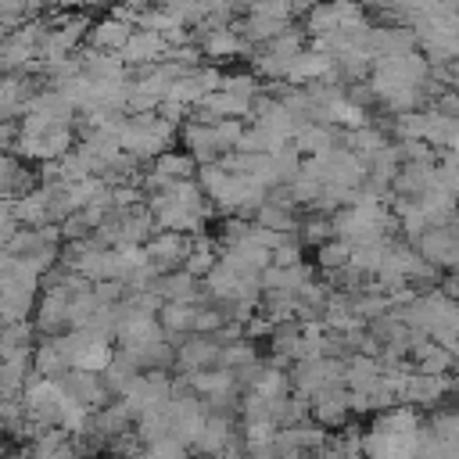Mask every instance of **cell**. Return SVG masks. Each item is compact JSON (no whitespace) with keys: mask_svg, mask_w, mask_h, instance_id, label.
Returning a JSON list of instances; mask_svg holds the SVG:
<instances>
[{"mask_svg":"<svg viewBox=\"0 0 459 459\" xmlns=\"http://www.w3.org/2000/svg\"><path fill=\"white\" fill-rule=\"evenodd\" d=\"M412 247H416L420 258H427L430 265L448 269V273H459V237H455L448 226H434V230H427Z\"/></svg>","mask_w":459,"mask_h":459,"instance_id":"8992f818","label":"cell"},{"mask_svg":"<svg viewBox=\"0 0 459 459\" xmlns=\"http://www.w3.org/2000/svg\"><path fill=\"white\" fill-rule=\"evenodd\" d=\"M190 251H194V240L186 233H154L143 244V262L158 276H169V273L183 269V262L190 258Z\"/></svg>","mask_w":459,"mask_h":459,"instance_id":"3957f363","label":"cell"},{"mask_svg":"<svg viewBox=\"0 0 459 459\" xmlns=\"http://www.w3.org/2000/svg\"><path fill=\"white\" fill-rule=\"evenodd\" d=\"M154 290H158V298H161L165 305H197V298L204 294V280H197V276L176 269V273L161 276Z\"/></svg>","mask_w":459,"mask_h":459,"instance_id":"30bf717a","label":"cell"},{"mask_svg":"<svg viewBox=\"0 0 459 459\" xmlns=\"http://www.w3.org/2000/svg\"><path fill=\"white\" fill-rule=\"evenodd\" d=\"M11 143H18V129L4 122V126H0V151H4V147H11Z\"/></svg>","mask_w":459,"mask_h":459,"instance_id":"ffe728a7","label":"cell"},{"mask_svg":"<svg viewBox=\"0 0 459 459\" xmlns=\"http://www.w3.org/2000/svg\"><path fill=\"white\" fill-rule=\"evenodd\" d=\"M57 384H61V391L68 394V402H72V405H82V409H90V412H100L104 405H111V402H108V398H111V391L104 387V377H100V373L68 369Z\"/></svg>","mask_w":459,"mask_h":459,"instance_id":"277c9868","label":"cell"},{"mask_svg":"<svg viewBox=\"0 0 459 459\" xmlns=\"http://www.w3.org/2000/svg\"><path fill=\"white\" fill-rule=\"evenodd\" d=\"M348 412H351V394H348L344 384H337V387H330V391L312 398V420L319 427H341L348 420Z\"/></svg>","mask_w":459,"mask_h":459,"instance_id":"8fae6325","label":"cell"},{"mask_svg":"<svg viewBox=\"0 0 459 459\" xmlns=\"http://www.w3.org/2000/svg\"><path fill=\"white\" fill-rule=\"evenodd\" d=\"M194 43L201 47V54H208V57H215V61L237 57V54L247 50V39L240 36L237 25H226V29H201V32H194Z\"/></svg>","mask_w":459,"mask_h":459,"instance_id":"9c48e42d","label":"cell"},{"mask_svg":"<svg viewBox=\"0 0 459 459\" xmlns=\"http://www.w3.org/2000/svg\"><path fill=\"white\" fill-rule=\"evenodd\" d=\"M258 366V351H255V344L251 341H230V344H222V355H219V369H226V373H233L237 380L240 377H247L251 369Z\"/></svg>","mask_w":459,"mask_h":459,"instance_id":"2e32d148","label":"cell"},{"mask_svg":"<svg viewBox=\"0 0 459 459\" xmlns=\"http://www.w3.org/2000/svg\"><path fill=\"white\" fill-rule=\"evenodd\" d=\"M165 54H169V39H165L161 32L136 29V32L129 36V43L122 47L118 57H122L129 68H154V65L165 61Z\"/></svg>","mask_w":459,"mask_h":459,"instance_id":"ba28073f","label":"cell"},{"mask_svg":"<svg viewBox=\"0 0 459 459\" xmlns=\"http://www.w3.org/2000/svg\"><path fill=\"white\" fill-rule=\"evenodd\" d=\"M143 369L136 366V359L133 355H126V351H115L111 355V362H108V369L100 373L104 377V387L111 391V394H126L133 384H136V377H140Z\"/></svg>","mask_w":459,"mask_h":459,"instance_id":"9a60e30c","label":"cell"},{"mask_svg":"<svg viewBox=\"0 0 459 459\" xmlns=\"http://www.w3.org/2000/svg\"><path fill=\"white\" fill-rule=\"evenodd\" d=\"M219 355H222V344L215 337H186L176 348V369L186 373V377H197V373L215 369L219 366Z\"/></svg>","mask_w":459,"mask_h":459,"instance_id":"52a82bcc","label":"cell"},{"mask_svg":"<svg viewBox=\"0 0 459 459\" xmlns=\"http://www.w3.org/2000/svg\"><path fill=\"white\" fill-rule=\"evenodd\" d=\"M434 183H437V165H402L391 194L402 201H420Z\"/></svg>","mask_w":459,"mask_h":459,"instance_id":"7c38bea8","label":"cell"},{"mask_svg":"<svg viewBox=\"0 0 459 459\" xmlns=\"http://www.w3.org/2000/svg\"><path fill=\"white\" fill-rule=\"evenodd\" d=\"M136 29L129 25V22H122V18H104L100 25H93V32H90V39H93V50H104V54H122V47L129 43V36H133Z\"/></svg>","mask_w":459,"mask_h":459,"instance_id":"5bb4252c","label":"cell"},{"mask_svg":"<svg viewBox=\"0 0 459 459\" xmlns=\"http://www.w3.org/2000/svg\"><path fill=\"white\" fill-rule=\"evenodd\" d=\"M452 377H459V344L452 348Z\"/></svg>","mask_w":459,"mask_h":459,"instance_id":"44dd1931","label":"cell"},{"mask_svg":"<svg viewBox=\"0 0 459 459\" xmlns=\"http://www.w3.org/2000/svg\"><path fill=\"white\" fill-rule=\"evenodd\" d=\"M437 183L459 201V154L455 151H445L441 161H437Z\"/></svg>","mask_w":459,"mask_h":459,"instance_id":"d6986e66","label":"cell"},{"mask_svg":"<svg viewBox=\"0 0 459 459\" xmlns=\"http://www.w3.org/2000/svg\"><path fill=\"white\" fill-rule=\"evenodd\" d=\"M172 136H176V126H169L158 111L118 118V147H122V154H129L136 161L161 158L172 147Z\"/></svg>","mask_w":459,"mask_h":459,"instance_id":"6da1fadb","label":"cell"},{"mask_svg":"<svg viewBox=\"0 0 459 459\" xmlns=\"http://www.w3.org/2000/svg\"><path fill=\"white\" fill-rule=\"evenodd\" d=\"M348 262H351V244H344V240H326L323 247H316V265L323 269V273H341V269H348Z\"/></svg>","mask_w":459,"mask_h":459,"instance_id":"ac0fdd59","label":"cell"},{"mask_svg":"<svg viewBox=\"0 0 459 459\" xmlns=\"http://www.w3.org/2000/svg\"><path fill=\"white\" fill-rule=\"evenodd\" d=\"M452 391V377H430V373H409L398 402H405L409 409H437L441 402H448Z\"/></svg>","mask_w":459,"mask_h":459,"instance_id":"5b68a950","label":"cell"},{"mask_svg":"<svg viewBox=\"0 0 459 459\" xmlns=\"http://www.w3.org/2000/svg\"><path fill=\"white\" fill-rule=\"evenodd\" d=\"M237 445V437H233V427H230V420L226 416H208L204 420V427H201V434H197V441H194V448L204 455V459H219L226 448H233Z\"/></svg>","mask_w":459,"mask_h":459,"instance_id":"4fadbf2b","label":"cell"},{"mask_svg":"<svg viewBox=\"0 0 459 459\" xmlns=\"http://www.w3.org/2000/svg\"><path fill=\"white\" fill-rule=\"evenodd\" d=\"M215 265H219V255H215V240H208V237H197V240H194V251H190V258L183 262V273H190V276L204 280V276H208Z\"/></svg>","mask_w":459,"mask_h":459,"instance_id":"e0dca14e","label":"cell"},{"mask_svg":"<svg viewBox=\"0 0 459 459\" xmlns=\"http://www.w3.org/2000/svg\"><path fill=\"white\" fill-rule=\"evenodd\" d=\"M305 54V39H301V32H283V36H276L273 43H265V47H258L255 50V75H265V79H287L290 75V68H294V61Z\"/></svg>","mask_w":459,"mask_h":459,"instance_id":"7a4b0ae2","label":"cell"}]
</instances>
